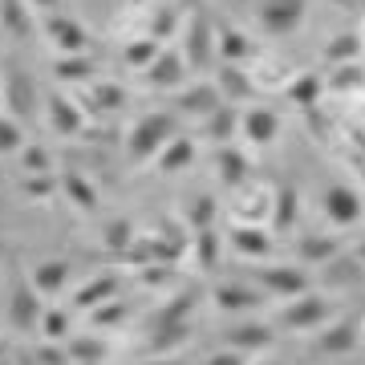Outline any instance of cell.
Instances as JSON below:
<instances>
[{"instance_id":"obj_1","label":"cell","mask_w":365,"mask_h":365,"mask_svg":"<svg viewBox=\"0 0 365 365\" xmlns=\"http://www.w3.org/2000/svg\"><path fill=\"white\" fill-rule=\"evenodd\" d=\"M337 317V304L325 297V292H300V297L284 300V309L276 313V325L284 333H317L321 325H329Z\"/></svg>"},{"instance_id":"obj_2","label":"cell","mask_w":365,"mask_h":365,"mask_svg":"<svg viewBox=\"0 0 365 365\" xmlns=\"http://www.w3.org/2000/svg\"><path fill=\"white\" fill-rule=\"evenodd\" d=\"M179 134V118L175 114H143L138 122L130 126V138H126V150H130L134 163H150V158H158V150L170 143Z\"/></svg>"},{"instance_id":"obj_3","label":"cell","mask_w":365,"mask_h":365,"mask_svg":"<svg viewBox=\"0 0 365 365\" xmlns=\"http://www.w3.org/2000/svg\"><path fill=\"white\" fill-rule=\"evenodd\" d=\"M0 102H9V114H13L16 122H33L37 102H41V90H37V81H33V73L21 69V66L4 69V73H0Z\"/></svg>"},{"instance_id":"obj_4","label":"cell","mask_w":365,"mask_h":365,"mask_svg":"<svg viewBox=\"0 0 365 365\" xmlns=\"http://www.w3.org/2000/svg\"><path fill=\"white\" fill-rule=\"evenodd\" d=\"M357 345H361V317L357 313H337L329 325L317 329V353L321 357H349V353H357Z\"/></svg>"},{"instance_id":"obj_5","label":"cell","mask_w":365,"mask_h":365,"mask_svg":"<svg viewBox=\"0 0 365 365\" xmlns=\"http://www.w3.org/2000/svg\"><path fill=\"white\" fill-rule=\"evenodd\" d=\"M304 13H309L304 0H260L256 21H260V29L268 37H292L304 25Z\"/></svg>"},{"instance_id":"obj_6","label":"cell","mask_w":365,"mask_h":365,"mask_svg":"<svg viewBox=\"0 0 365 365\" xmlns=\"http://www.w3.org/2000/svg\"><path fill=\"white\" fill-rule=\"evenodd\" d=\"M256 288L264 292V300H292L300 292H309V276L297 264H268L256 276Z\"/></svg>"},{"instance_id":"obj_7","label":"cell","mask_w":365,"mask_h":365,"mask_svg":"<svg viewBox=\"0 0 365 365\" xmlns=\"http://www.w3.org/2000/svg\"><path fill=\"white\" fill-rule=\"evenodd\" d=\"M45 37H49V45L61 53V57H69V53H86V45H90L86 25H81L78 16H66V13H49L45 16Z\"/></svg>"},{"instance_id":"obj_8","label":"cell","mask_w":365,"mask_h":365,"mask_svg":"<svg viewBox=\"0 0 365 365\" xmlns=\"http://www.w3.org/2000/svg\"><path fill=\"white\" fill-rule=\"evenodd\" d=\"M37 321H41V297L33 292L29 280H16L13 297H9V329L29 337V333H37Z\"/></svg>"},{"instance_id":"obj_9","label":"cell","mask_w":365,"mask_h":365,"mask_svg":"<svg viewBox=\"0 0 365 365\" xmlns=\"http://www.w3.org/2000/svg\"><path fill=\"white\" fill-rule=\"evenodd\" d=\"M325 220L337 232H349V227L361 223V195H357V187H345V182L329 187L325 191Z\"/></svg>"},{"instance_id":"obj_10","label":"cell","mask_w":365,"mask_h":365,"mask_svg":"<svg viewBox=\"0 0 365 365\" xmlns=\"http://www.w3.org/2000/svg\"><path fill=\"white\" fill-rule=\"evenodd\" d=\"M211 300H215L220 313H256L260 304H268L264 292L256 284H248V280H220Z\"/></svg>"},{"instance_id":"obj_11","label":"cell","mask_w":365,"mask_h":365,"mask_svg":"<svg viewBox=\"0 0 365 365\" xmlns=\"http://www.w3.org/2000/svg\"><path fill=\"white\" fill-rule=\"evenodd\" d=\"M220 341H223V349H235V353H264L276 345V329L264 325V321H240Z\"/></svg>"},{"instance_id":"obj_12","label":"cell","mask_w":365,"mask_h":365,"mask_svg":"<svg viewBox=\"0 0 365 365\" xmlns=\"http://www.w3.org/2000/svg\"><path fill=\"white\" fill-rule=\"evenodd\" d=\"M240 134H244V143L248 146H272L276 134H280V118L268 110V106H252V110H244L240 114Z\"/></svg>"},{"instance_id":"obj_13","label":"cell","mask_w":365,"mask_h":365,"mask_svg":"<svg viewBox=\"0 0 365 365\" xmlns=\"http://www.w3.org/2000/svg\"><path fill=\"white\" fill-rule=\"evenodd\" d=\"M143 73H146V86H150V90H179L182 78H187V61H182V53H175V49H158L155 61H150Z\"/></svg>"},{"instance_id":"obj_14","label":"cell","mask_w":365,"mask_h":365,"mask_svg":"<svg viewBox=\"0 0 365 365\" xmlns=\"http://www.w3.org/2000/svg\"><path fill=\"white\" fill-rule=\"evenodd\" d=\"M211 57H215V29H211L207 16H191L182 61H187V69H203V66H211Z\"/></svg>"},{"instance_id":"obj_15","label":"cell","mask_w":365,"mask_h":365,"mask_svg":"<svg viewBox=\"0 0 365 365\" xmlns=\"http://www.w3.org/2000/svg\"><path fill=\"white\" fill-rule=\"evenodd\" d=\"M73 280V264L66 256H53V260H41L29 276V284L37 297H57V292H66V284Z\"/></svg>"},{"instance_id":"obj_16","label":"cell","mask_w":365,"mask_h":365,"mask_svg":"<svg viewBox=\"0 0 365 365\" xmlns=\"http://www.w3.org/2000/svg\"><path fill=\"white\" fill-rule=\"evenodd\" d=\"M232 252L235 256H244V260H268V252H272V235H268L264 223H235Z\"/></svg>"},{"instance_id":"obj_17","label":"cell","mask_w":365,"mask_h":365,"mask_svg":"<svg viewBox=\"0 0 365 365\" xmlns=\"http://www.w3.org/2000/svg\"><path fill=\"white\" fill-rule=\"evenodd\" d=\"M268 207H272V191L268 187H235V199H232V211L240 215V223H264L268 220Z\"/></svg>"},{"instance_id":"obj_18","label":"cell","mask_w":365,"mask_h":365,"mask_svg":"<svg viewBox=\"0 0 365 365\" xmlns=\"http://www.w3.org/2000/svg\"><path fill=\"white\" fill-rule=\"evenodd\" d=\"M325 284L337 288V292H345V288H357V284H361V256L341 248L337 256L325 264Z\"/></svg>"},{"instance_id":"obj_19","label":"cell","mask_w":365,"mask_h":365,"mask_svg":"<svg viewBox=\"0 0 365 365\" xmlns=\"http://www.w3.org/2000/svg\"><path fill=\"white\" fill-rule=\"evenodd\" d=\"M118 288H122V284H118V276H114V272L90 276V280H86V284L73 292V304L90 313V309H98V304H106V300H114V297H118Z\"/></svg>"},{"instance_id":"obj_20","label":"cell","mask_w":365,"mask_h":365,"mask_svg":"<svg viewBox=\"0 0 365 365\" xmlns=\"http://www.w3.org/2000/svg\"><path fill=\"white\" fill-rule=\"evenodd\" d=\"M297 215H300V195L297 187H280V191H272V207H268V220H272V227L280 235L292 232L297 227Z\"/></svg>"},{"instance_id":"obj_21","label":"cell","mask_w":365,"mask_h":365,"mask_svg":"<svg viewBox=\"0 0 365 365\" xmlns=\"http://www.w3.org/2000/svg\"><path fill=\"white\" fill-rule=\"evenodd\" d=\"M341 252L337 244V235H321V232H309V235H300L297 240V256L304 264H317V268H325L333 256Z\"/></svg>"},{"instance_id":"obj_22","label":"cell","mask_w":365,"mask_h":365,"mask_svg":"<svg viewBox=\"0 0 365 365\" xmlns=\"http://www.w3.org/2000/svg\"><path fill=\"white\" fill-rule=\"evenodd\" d=\"M49 122H53V130L57 134H78L81 130V106L78 102H69L61 90H53L49 93Z\"/></svg>"},{"instance_id":"obj_23","label":"cell","mask_w":365,"mask_h":365,"mask_svg":"<svg viewBox=\"0 0 365 365\" xmlns=\"http://www.w3.org/2000/svg\"><path fill=\"white\" fill-rule=\"evenodd\" d=\"M37 333L49 345H66L73 337V317L66 309H41V321H37Z\"/></svg>"},{"instance_id":"obj_24","label":"cell","mask_w":365,"mask_h":365,"mask_svg":"<svg viewBox=\"0 0 365 365\" xmlns=\"http://www.w3.org/2000/svg\"><path fill=\"white\" fill-rule=\"evenodd\" d=\"M207 126H203V134H207L211 143H227V138H235V122H240V110L235 106H215L207 118H203Z\"/></svg>"},{"instance_id":"obj_25","label":"cell","mask_w":365,"mask_h":365,"mask_svg":"<svg viewBox=\"0 0 365 365\" xmlns=\"http://www.w3.org/2000/svg\"><path fill=\"white\" fill-rule=\"evenodd\" d=\"M195 163V143L191 138H182V134H175L163 150H158V170H182Z\"/></svg>"},{"instance_id":"obj_26","label":"cell","mask_w":365,"mask_h":365,"mask_svg":"<svg viewBox=\"0 0 365 365\" xmlns=\"http://www.w3.org/2000/svg\"><path fill=\"white\" fill-rule=\"evenodd\" d=\"M215 167H220V182H227V187H244L248 182V158L240 155L235 146H223L215 155Z\"/></svg>"},{"instance_id":"obj_27","label":"cell","mask_w":365,"mask_h":365,"mask_svg":"<svg viewBox=\"0 0 365 365\" xmlns=\"http://www.w3.org/2000/svg\"><path fill=\"white\" fill-rule=\"evenodd\" d=\"M57 78L61 81H73V86H86V81L98 78V61H90L86 53H69L57 61Z\"/></svg>"},{"instance_id":"obj_28","label":"cell","mask_w":365,"mask_h":365,"mask_svg":"<svg viewBox=\"0 0 365 365\" xmlns=\"http://www.w3.org/2000/svg\"><path fill=\"white\" fill-rule=\"evenodd\" d=\"M220 102H223V98H220L215 86H195L191 93H182V98H179V110H182V114H195V118H207Z\"/></svg>"},{"instance_id":"obj_29","label":"cell","mask_w":365,"mask_h":365,"mask_svg":"<svg viewBox=\"0 0 365 365\" xmlns=\"http://www.w3.org/2000/svg\"><path fill=\"white\" fill-rule=\"evenodd\" d=\"M215 53H223L227 61H244L252 57V41L240 29H215Z\"/></svg>"},{"instance_id":"obj_30","label":"cell","mask_w":365,"mask_h":365,"mask_svg":"<svg viewBox=\"0 0 365 365\" xmlns=\"http://www.w3.org/2000/svg\"><path fill=\"white\" fill-rule=\"evenodd\" d=\"M357 53H361V37H357V33H341V37H333L325 45V61L349 66V61H357Z\"/></svg>"},{"instance_id":"obj_31","label":"cell","mask_w":365,"mask_h":365,"mask_svg":"<svg viewBox=\"0 0 365 365\" xmlns=\"http://www.w3.org/2000/svg\"><path fill=\"white\" fill-rule=\"evenodd\" d=\"M106 353H110V345H102L98 337H78V341L69 337L66 341V357H69V361H86V365H90V361H106Z\"/></svg>"},{"instance_id":"obj_32","label":"cell","mask_w":365,"mask_h":365,"mask_svg":"<svg viewBox=\"0 0 365 365\" xmlns=\"http://www.w3.org/2000/svg\"><path fill=\"white\" fill-rule=\"evenodd\" d=\"M0 16H4V29L13 37H29L33 33V21L25 13V0H0Z\"/></svg>"},{"instance_id":"obj_33","label":"cell","mask_w":365,"mask_h":365,"mask_svg":"<svg viewBox=\"0 0 365 365\" xmlns=\"http://www.w3.org/2000/svg\"><path fill=\"white\" fill-rule=\"evenodd\" d=\"M61 191H66L69 203H78L81 211H93V207H98V191H93L90 179H81V175H69V179H61Z\"/></svg>"},{"instance_id":"obj_34","label":"cell","mask_w":365,"mask_h":365,"mask_svg":"<svg viewBox=\"0 0 365 365\" xmlns=\"http://www.w3.org/2000/svg\"><path fill=\"white\" fill-rule=\"evenodd\" d=\"M191 244H195V256H199V264H203V268L211 272V268L220 264V235H215V227H199Z\"/></svg>"},{"instance_id":"obj_35","label":"cell","mask_w":365,"mask_h":365,"mask_svg":"<svg viewBox=\"0 0 365 365\" xmlns=\"http://www.w3.org/2000/svg\"><path fill=\"white\" fill-rule=\"evenodd\" d=\"M179 13H182L179 4H158V9H155V25H150V33H146V37L163 45V37H167V33H175V25H179Z\"/></svg>"},{"instance_id":"obj_36","label":"cell","mask_w":365,"mask_h":365,"mask_svg":"<svg viewBox=\"0 0 365 365\" xmlns=\"http://www.w3.org/2000/svg\"><path fill=\"white\" fill-rule=\"evenodd\" d=\"M321 90H325V86H321V78H317V73H304V78L288 81V98H292V102H300V106H313V98Z\"/></svg>"},{"instance_id":"obj_37","label":"cell","mask_w":365,"mask_h":365,"mask_svg":"<svg viewBox=\"0 0 365 365\" xmlns=\"http://www.w3.org/2000/svg\"><path fill=\"white\" fill-rule=\"evenodd\" d=\"M158 49H163V45H158V41H150V37L130 41V45H126V66H130V69H146L150 61H155Z\"/></svg>"},{"instance_id":"obj_38","label":"cell","mask_w":365,"mask_h":365,"mask_svg":"<svg viewBox=\"0 0 365 365\" xmlns=\"http://www.w3.org/2000/svg\"><path fill=\"white\" fill-rule=\"evenodd\" d=\"M118 321H126V304H122V300H106V304L90 309V325H93V329L118 325Z\"/></svg>"},{"instance_id":"obj_39","label":"cell","mask_w":365,"mask_h":365,"mask_svg":"<svg viewBox=\"0 0 365 365\" xmlns=\"http://www.w3.org/2000/svg\"><path fill=\"white\" fill-rule=\"evenodd\" d=\"M25 146V130H21V122L16 118H0V155H13Z\"/></svg>"},{"instance_id":"obj_40","label":"cell","mask_w":365,"mask_h":365,"mask_svg":"<svg viewBox=\"0 0 365 365\" xmlns=\"http://www.w3.org/2000/svg\"><path fill=\"white\" fill-rule=\"evenodd\" d=\"M357 73H361L357 61H349V66H333V73H329V90L353 93V90H357Z\"/></svg>"},{"instance_id":"obj_41","label":"cell","mask_w":365,"mask_h":365,"mask_svg":"<svg viewBox=\"0 0 365 365\" xmlns=\"http://www.w3.org/2000/svg\"><path fill=\"white\" fill-rule=\"evenodd\" d=\"M21 150H25V170H33V175H41V170H45V175H49V167H53V158L45 155V150H41V146H21Z\"/></svg>"},{"instance_id":"obj_42","label":"cell","mask_w":365,"mask_h":365,"mask_svg":"<svg viewBox=\"0 0 365 365\" xmlns=\"http://www.w3.org/2000/svg\"><path fill=\"white\" fill-rule=\"evenodd\" d=\"M53 191H57V182L49 175H29L25 179V195H33V199H49Z\"/></svg>"},{"instance_id":"obj_43","label":"cell","mask_w":365,"mask_h":365,"mask_svg":"<svg viewBox=\"0 0 365 365\" xmlns=\"http://www.w3.org/2000/svg\"><path fill=\"white\" fill-rule=\"evenodd\" d=\"M203 365H248V353H235V349H215L207 353Z\"/></svg>"},{"instance_id":"obj_44","label":"cell","mask_w":365,"mask_h":365,"mask_svg":"<svg viewBox=\"0 0 365 365\" xmlns=\"http://www.w3.org/2000/svg\"><path fill=\"white\" fill-rule=\"evenodd\" d=\"M29 9H41V13H57V4H61V0H25Z\"/></svg>"},{"instance_id":"obj_45","label":"cell","mask_w":365,"mask_h":365,"mask_svg":"<svg viewBox=\"0 0 365 365\" xmlns=\"http://www.w3.org/2000/svg\"><path fill=\"white\" fill-rule=\"evenodd\" d=\"M0 365H16V361H13V349H9L4 341H0Z\"/></svg>"},{"instance_id":"obj_46","label":"cell","mask_w":365,"mask_h":365,"mask_svg":"<svg viewBox=\"0 0 365 365\" xmlns=\"http://www.w3.org/2000/svg\"><path fill=\"white\" fill-rule=\"evenodd\" d=\"M138 365H182L179 357H155V361H138Z\"/></svg>"},{"instance_id":"obj_47","label":"cell","mask_w":365,"mask_h":365,"mask_svg":"<svg viewBox=\"0 0 365 365\" xmlns=\"http://www.w3.org/2000/svg\"><path fill=\"white\" fill-rule=\"evenodd\" d=\"M260 365H284V361H260Z\"/></svg>"},{"instance_id":"obj_48","label":"cell","mask_w":365,"mask_h":365,"mask_svg":"<svg viewBox=\"0 0 365 365\" xmlns=\"http://www.w3.org/2000/svg\"><path fill=\"white\" fill-rule=\"evenodd\" d=\"M187 4H199V0H187Z\"/></svg>"}]
</instances>
